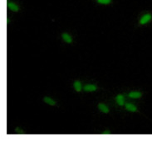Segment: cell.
<instances>
[{
	"label": "cell",
	"instance_id": "1",
	"mask_svg": "<svg viewBox=\"0 0 152 141\" xmlns=\"http://www.w3.org/2000/svg\"><path fill=\"white\" fill-rule=\"evenodd\" d=\"M151 17H152L151 14H150V13H146V14H145L144 16L140 18V24L144 25V24H146V23H148L151 20Z\"/></svg>",
	"mask_w": 152,
	"mask_h": 141
},
{
	"label": "cell",
	"instance_id": "2",
	"mask_svg": "<svg viewBox=\"0 0 152 141\" xmlns=\"http://www.w3.org/2000/svg\"><path fill=\"white\" fill-rule=\"evenodd\" d=\"M84 90L86 92H93L96 90V87L93 84H87L84 87Z\"/></svg>",
	"mask_w": 152,
	"mask_h": 141
},
{
	"label": "cell",
	"instance_id": "3",
	"mask_svg": "<svg viewBox=\"0 0 152 141\" xmlns=\"http://www.w3.org/2000/svg\"><path fill=\"white\" fill-rule=\"evenodd\" d=\"M128 96L131 97V98H134V99H136V98H139L142 96V94L140 92H132V93H130L128 94Z\"/></svg>",
	"mask_w": 152,
	"mask_h": 141
},
{
	"label": "cell",
	"instance_id": "4",
	"mask_svg": "<svg viewBox=\"0 0 152 141\" xmlns=\"http://www.w3.org/2000/svg\"><path fill=\"white\" fill-rule=\"evenodd\" d=\"M62 39L64 40V41H66V43H72V39L70 35H68L67 33H62Z\"/></svg>",
	"mask_w": 152,
	"mask_h": 141
},
{
	"label": "cell",
	"instance_id": "5",
	"mask_svg": "<svg viewBox=\"0 0 152 141\" xmlns=\"http://www.w3.org/2000/svg\"><path fill=\"white\" fill-rule=\"evenodd\" d=\"M126 109L129 111V112H136V110L137 108L136 107V106L133 105L132 103H127V104H126Z\"/></svg>",
	"mask_w": 152,
	"mask_h": 141
},
{
	"label": "cell",
	"instance_id": "6",
	"mask_svg": "<svg viewBox=\"0 0 152 141\" xmlns=\"http://www.w3.org/2000/svg\"><path fill=\"white\" fill-rule=\"evenodd\" d=\"M98 108L101 112H102L103 113H108L109 112V109L107 107V106L103 103H100L98 105Z\"/></svg>",
	"mask_w": 152,
	"mask_h": 141
},
{
	"label": "cell",
	"instance_id": "7",
	"mask_svg": "<svg viewBox=\"0 0 152 141\" xmlns=\"http://www.w3.org/2000/svg\"><path fill=\"white\" fill-rule=\"evenodd\" d=\"M115 101L117 102V104L120 106L124 105V97L122 95H117L115 97Z\"/></svg>",
	"mask_w": 152,
	"mask_h": 141
},
{
	"label": "cell",
	"instance_id": "8",
	"mask_svg": "<svg viewBox=\"0 0 152 141\" xmlns=\"http://www.w3.org/2000/svg\"><path fill=\"white\" fill-rule=\"evenodd\" d=\"M8 7L10 10H12L13 12H18V7L16 4H12V3H8Z\"/></svg>",
	"mask_w": 152,
	"mask_h": 141
},
{
	"label": "cell",
	"instance_id": "9",
	"mask_svg": "<svg viewBox=\"0 0 152 141\" xmlns=\"http://www.w3.org/2000/svg\"><path fill=\"white\" fill-rule=\"evenodd\" d=\"M44 101H45L46 103H48V104H49L50 106H54L56 104V101H53L52 98H50V97H44Z\"/></svg>",
	"mask_w": 152,
	"mask_h": 141
},
{
	"label": "cell",
	"instance_id": "10",
	"mask_svg": "<svg viewBox=\"0 0 152 141\" xmlns=\"http://www.w3.org/2000/svg\"><path fill=\"white\" fill-rule=\"evenodd\" d=\"M74 88L77 92H80L82 90V84L79 81H76L74 83Z\"/></svg>",
	"mask_w": 152,
	"mask_h": 141
},
{
	"label": "cell",
	"instance_id": "11",
	"mask_svg": "<svg viewBox=\"0 0 152 141\" xmlns=\"http://www.w3.org/2000/svg\"><path fill=\"white\" fill-rule=\"evenodd\" d=\"M98 4H109L111 3V0H96Z\"/></svg>",
	"mask_w": 152,
	"mask_h": 141
},
{
	"label": "cell",
	"instance_id": "12",
	"mask_svg": "<svg viewBox=\"0 0 152 141\" xmlns=\"http://www.w3.org/2000/svg\"><path fill=\"white\" fill-rule=\"evenodd\" d=\"M110 133V131H105V132H103V135H109Z\"/></svg>",
	"mask_w": 152,
	"mask_h": 141
}]
</instances>
